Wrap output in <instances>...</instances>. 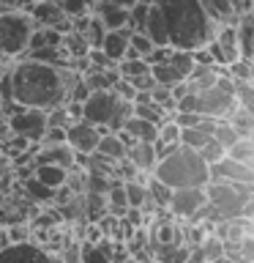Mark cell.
Returning <instances> with one entry per match:
<instances>
[{
	"instance_id": "484cf974",
	"label": "cell",
	"mask_w": 254,
	"mask_h": 263,
	"mask_svg": "<svg viewBox=\"0 0 254 263\" xmlns=\"http://www.w3.org/2000/svg\"><path fill=\"white\" fill-rule=\"evenodd\" d=\"M115 69H118L120 77H137V74H145L147 71V61L145 58H120L118 63H115Z\"/></svg>"
},
{
	"instance_id": "8fae6325",
	"label": "cell",
	"mask_w": 254,
	"mask_h": 263,
	"mask_svg": "<svg viewBox=\"0 0 254 263\" xmlns=\"http://www.w3.org/2000/svg\"><path fill=\"white\" fill-rule=\"evenodd\" d=\"M208 178H221V181H243V184H254V164L235 162L224 154L216 164H208Z\"/></svg>"
},
{
	"instance_id": "8d00e7d4",
	"label": "cell",
	"mask_w": 254,
	"mask_h": 263,
	"mask_svg": "<svg viewBox=\"0 0 254 263\" xmlns=\"http://www.w3.org/2000/svg\"><path fill=\"white\" fill-rule=\"evenodd\" d=\"M110 3H115V6H123V8H129V6H134L137 0H110Z\"/></svg>"
},
{
	"instance_id": "f546056e",
	"label": "cell",
	"mask_w": 254,
	"mask_h": 263,
	"mask_svg": "<svg viewBox=\"0 0 254 263\" xmlns=\"http://www.w3.org/2000/svg\"><path fill=\"white\" fill-rule=\"evenodd\" d=\"M232 96H235V104L254 110V88H251V80H235Z\"/></svg>"
},
{
	"instance_id": "cb8c5ba5",
	"label": "cell",
	"mask_w": 254,
	"mask_h": 263,
	"mask_svg": "<svg viewBox=\"0 0 254 263\" xmlns=\"http://www.w3.org/2000/svg\"><path fill=\"white\" fill-rule=\"evenodd\" d=\"M224 154L229 156V159H235V162L254 164V140H251V137H238Z\"/></svg>"
},
{
	"instance_id": "4316f807",
	"label": "cell",
	"mask_w": 254,
	"mask_h": 263,
	"mask_svg": "<svg viewBox=\"0 0 254 263\" xmlns=\"http://www.w3.org/2000/svg\"><path fill=\"white\" fill-rule=\"evenodd\" d=\"M147 93H151V102H156V104H159L161 107V110L164 112H167V115H172V112H175V99H172V93H170V85H159V82H156V85L151 88V90H147Z\"/></svg>"
},
{
	"instance_id": "ac0fdd59",
	"label": "cell",
	"mask_w": 254,
	"mask_h": 263,
	"mask_svg": "<svg viewBox=\"0 0 254 263\" xmlns=\"http://www.w3.org/2000/svg\"><path fill=\"white\" fill-rule=\"evenodd\" d=\"M93 154H101V156H107V159L118 162V159H123V156H126V143L120 140L118 132H104V135L98 137Z\"/></svg>"
},
{
	"instance_id": "f1b7e54d",
	"label": "cell",
	"mask_w": 254,
	"mask_h": 263,
	"mask_svg": "<svg viewBox=\"0 0 254 263\" xmlns=\"http://www.w3.org/2000/svg\"><path fill=\"white\" fill-rule=\"evenodd\" d=\"M210 137L216 140V143H219V145L227 151V148L232 145V143H235V140L241 137V135H238V132H235L232 126H229V123H227L224 118H219V121H216V126H213V135H210Z\"/></svg>"
},
{
	"instance_id": "2e32d148",
	"label": "cell",
	"mask_w": 254,
	"mask_h": 263,
	"mask_svg": "<svg viewBox=\"0 0 254 263\" xmlns=\"http://www.w3.org/2000/svg\"><path fill=\"white\" fill-rule=\"evenodd\" d=\"M142 33L153 41L156 47H167V44H170V41H167V28H164V20H161V11H159L153 3H151V8H147Z\"/></svg>"
},
{
	"instance_id": "1f68e13d",
	"label": "cell",
	"mask_w": 254,
	"mask_h": 263,
	"mask_svg": "<svg viewBox=\"0 0 254 263\" xmlns=\"http://www.w3.org/2000/svg\"><path fill=\"white\" fill-rule=\"evenodd\" d=\"M55 3H57V8H60L66 16H69V20H71V16H79V14H88L90 11L88 0H55Z\"/></svg>"
},
{
	"instance_id": "d6986e66",
	"label": "cell",
	"mask_w": 254,
	"mask_h": 263,
	"mask_svg": "<svg viewBox=\"0 0 254 263\" xmlns=\"http://www.w3.org/2000/svg\"><path fill=\"white\" fill-rule=\"evenodd\" d=\"M66 167H60V164H49V162H41V164H33V178H38L44 186L55 189L66 184Z\"/></svg>"
},
{
	"instance_id": "7402d4cb",
	"label": "cell",
	"mask_w": 254,
	"mask_h": 263,
	"mask_svg": "<svg viewBox=\"0 0 254 263\" xmlns=\"http://www.w3.org/2000/svg\"><path fill=\"white\" fill-rule=\"evenodd\" d=\"M202 6L213 22H235L238 20L232 0H202Z\"/></svg>"
},
{
	"instance_id": "4dcf8cb0",
	"label": "cell",
	"mask_w": 254,
	"mask_h": 263,
	"mask_svg": "<svg viewBox=\"0 0 254 263\" xmlns=\"http://www.w3.org/2000/svg\"><path fill=\"white\" fill-rule=\"evenodd\" d=\"M104 33H107V28L101 25V20L90 11V20H88V28H85V39H88V44L90 47H98L101 44V39H104Z\"/></svg>"
},
{
	"instance_id": "9c48e42d",
	"label": "cell",
	"mask_w": 254,
	"mask_h": 263,
	"mask_svg": "<svg viewBox=\"0 0 254 263\" xmlns=\"http://www.w3.org/2000/svg\"><path fill=\"white\" fill-rule=\"evenodd\" d=\"M28 14H30V20L36 28H52L57 33L71 30V20L57 8L55 0H36V3L28 8Z\"/></svg>"
},
{
	"instance_id": "30bf717a",
	"label": "cell",
	"mask_w": 254,
	"mask_h": 263,
	"mask_svg": "<svg viewBox=\"0 0 254 263\" xmlns=\"http://www.w3.org/2000/svg\"><path fill=\"white\" fill-rule=\"evenodd\" d=\"M104 132H110V129L107 126H93V123L79 118L77 123H71V126L66 129V143H69L77 154H93L98 137H101Z\"/></svg>"
},
{
	"instance_id": "44dd1931",
	"label": "cell",
	"mask_w": 254,
	"mask_h": 263,
	"mask_svg": "<svg viewBox=\"0 0 254 263\" xmlns=\"http://www.w3.org/2000/svg\"><path fill=\"white\" fill-rule=\"evenodd\" d=\"M145 189H147V197L153 200L156 209H167L170 195H172V186H167L164 181H159L153 173H147V176H145Z\"/></svg>"
},
{
	"instance_id": "e0dca14e",
	"label": "cell",
	"mask_w": 254,
	"mask_h": 263,
	"mask_svg": "<svg viewBox=\"0 0 254 263\" xmlns=\"http://www.w3.org/2000/svg\"><path fill=\"white\" fill-rule=\"evenodd\" d=\"M224 121H227L241 137H251V135H254V110H249V107L235 104L232 110L224 115Z\"/></svg>"
},
{
	"instance_id": "5bb4252c",
	"label": "cell",
	"mask_w": 254,
	"mask_h": 263,
	"mask_svg": "<svg viewBox=\"0 0 254 263\" xmlns=\"http://www.w3.org/2000/svg\"><path fill=\"white\" fill-rule=\"evenodd\" d=\"M129 33L131 30H126V28H115V30H107L104 33V39H101V52L110 58L112 63H118L120 58H123V52H126V47H129Z\"/></svg>"
},
{
	"instance_id": "83f0119b",
	"label": "cell",
	"mask_w": 254,
	"mask_h": 263,
	"mask_svg": "<svg viewBox=\"0 0 254 263\" xmlns=\"http://www.w3.org/2000/svg\"><path fill=\"white\" fill-rule=\"evenodd\" d=\"M224 69H227V74L232 80H254V63H251V58H235V61L227 63Z\"/></svg>"
},
{
	"instance_id": "d590c367",
	"label": "cell",
	"mask_w": 254,
	"mask_h": 263,
	"mask_svg": "<svg viewBox=\"0 0 254 263\" xmlns=\"http://www.w3.org/2000/svg\"><path fill=\"white\" fill-rule=\"evenodd\" d=\"M8 167H11V162H8V156L3 154V148H0V176H3Z\"/></svg>"
},
{
	"instance_id": "d4e9b609",
	"label": "cell",
	"mask_w": 254,
	"mask_h": 263,
	"mask_svg": "<svg viewBox=\"0 0 254 263\" xmlns=\"http://www.w3.org/2000/svg\"><path fill=\"white\" fill-rule=\"evenodd\" d=\"M129 115H134V102H129V99H115V107L110 112V121H107V129L118 132L123 123H126Z\"/></svg>"
},
{
	"instance_id": "3957f363",
	"label": "cell",
	"mask_w": 254,
	"mask_h": 263,
	"mask_svg": "<svg viewBox=\"0 0 254 263\" xmlns=\"http://www.w3.org/2000/svg\"><path fill=\"white\" fill-rule=\"evenodd\" d=\"M153 176L164 181L167 186H205L208 184V164L202 162V156L188 145H178L172 154L156 162Z\"/></svg>"
},
{
	"instance_id": "603a6c76",
	"label": "cell",
	"mask_w": 254,
	"mask_h": 263,
	"mask_svg": "<svg viewBox=\"0 0 254 263\" xmlns=\"http://www.w3.org/2000/svg\"><path fill=\"white\" fill-rule=\"evenodd\" d=\"M210 135H213L210 129L194 123V126H183V129H180V137L178 140H180V145H188V148H194V151H197V148H202L205 143H208Z\"/></svg>"
},
{
	"instance_id": "e575fe53",
	"label": "cell",
	"mask_w": 254,
	"mask_h": 263,
	"mask_svg": "<svg viewBox=\"0 0 254 263\" xmlns=\"http://www.w3.org/2000/svg\"><path fill=\"white\" fill-rule=\"evenodd\" d=\"M57 143H66V129L63 126H47L38 137V145H57Z\"/></svg>"
},
{
	"instance_id": "74e56055",
	"label": "cell",
	"mask_w": 254,
	"mask_h": 263,
	"mask_svg": "<svg viewBox=\"0 0 254 263\" xmlns=\"http://www.w3.org/2000/svg\"><path fill=\"white\" fill-rule=\"evenodd\" d=\"M0 11H3V8H0Z\"/></svg>"
},
{
	"instance_id": "5b68a950",
	"label": "cell",
	"mask_w": 254,
	"mask_h": 263,
	"mask_svg": "<svg viewBox=\"0 0 254 263\" xmlns=\"http://www.w3.org/2000/svg\"><path fill=\"white\" fill-rule=\"evenodd\" d=\"M205 197L213 209L219 211L221 219H232L241 217V205L243 200H251L254 197V184H243V181H221V178H208L205 184Z\"/></svg>"
},
{
	"instance_id": "ffe728a7",
	"label": "cell",
	"mask_w": 254,
	"mask_h": 263,
	"mask_svg": "<svg viewBox=\"0 0 254 263\" xmlns=\"http://www.w3.org/2000/svg\"><path fill=\"white\" fill-rule=\"evenodd\" d=\"M60 47H63V52L69 55V61H71V58L88 55V49H90L85 33H77V30H66L60 36Z\"/></svg>"
},
{
	"instance_id": "9a60e30c",
	"label": "cell",
	"mask_w": 254,
	"mask_h": 263,
	"mask_svg": "<svg viewBox=\"0 0 254 263\" xmlns=\"http://www.w3.org/2000/svg\"><path fill=\"white\" fill-rule=\"evenodd\" d=\"M118 132H126L131 140H145V143H153L156 135H159V123H153V121H147V118H139V115H129L126 123H123Z\"/></svg>"
},
{
	"instance_id": "836d02e7",
	"label": "cell",
	"mask_w": 254,
	"mask_h": 263,
	"mask_svg": "<svg viewBox=\"0 0 254 263\" xmlns=\"http://www.w3.org/2000/svg\"><path fill=\"white\" fill-rule=\"evenodd\" d=\"M197 154L202 156V162H205V164H216V162L221 159V156H224V148H221V145L216 143V140L210 137L202 148H197Z\"/></svg>"
},
{
	"instance_id": "4fadbf2b",
	"label": "cell",
	"mask_w": 254,
	"mask_h": 263,
	"mask_svg": "<svg viewBox=\"0 0 254 263\" xmlns=\"http://www.w3.org/2000/svg\"><path fill=\"white\" fill-rule=\"evenodd\" d=\"M6 258L36 260V258H47V250L33 241V236H30V238H25V241H6L0 247V260H6Z\"/></svg>"
},
{
	"instance_id": "8992f818",
	"label": "cell",
	"mask_w": 254,
	"mask_h": 263,
	"mask_svg": "<svg viewBox=\"0 0 254 263\" xmlns=\"http://www.w3.org/2000/svg\"><path fill=\"white\" fill-rule=\"evenodd\" d=\"M6 118L14 135L30 140V143H38L41 132L47 129V110H38V107H22V110L6 115Z\"/></svg>"
},
{
	"instance_id": "6da1fadb",
	"label": "cell",
	"mask_w": 254,
	"mask_h": 263,
	"mask_svg": "<svg viewBox=\"0 0 254 263\" xmlns=\"http://www.w3.org/2000/svg\"><path fill=\"white\" fill-rule=\"evenodd\" d=\"M79 74L69 66L41 63L33 58H14L6 71L8 96L22 107H38V110H52L69 99V88L74 85Z\"/></svg>"
},
{
	"instance_id": "7c38bea8",
	"label": "cell",
	"mask_w": 254,
	"mask_h": 263,
	"mask_svg": "<svg viewBox=\"0 0 254 263\" xmlns=\"http://www.w3.org/2000/svg\"><path fill=\"white\" fill-rule=\"evenodd\" d=\"M126 159L134 164L139 173H153V167H156L153 143H145V140H131V143L126 145Z\"/></svg>"
},
{
	"instance_id": "7a4b0ae2",
	"label": "cell",
	"mask_w": 254,
	"mask_h": 263,
	"mask_svg": "<svg viewBox=\"0 0 254 263\" xmlns=\"http://www.w3.org/2000/svg\"><path fill=\"white\" fill-rule=\"evenodd\" d=\"M153 6L161 11L170 47L194 52L213 39L219 22L208 16L202 0H153Z\"/></svg>"
},
{
	"instance_id": "ba28073f",
	"label": "cell",
	"mask_w": 254,
	"mask_h": 263,
	"mask_svg": "<svg viewBox=\"0 0 254 263\" xmlns=\"http://www.w3.org/2000/svg\"><path fill=\"white\" fill-rule=\"evenodd\" d=\"M115 96L112 88H101V90H90L88 99L82 102V121L93 123V126H107L110 112L115 107Z\"/></svg>"
},
{
	"instance_id": "d6a6232c",
	"label": "cell",
	"mask_w": 254,
	"mask_h": 263,
	"mask_svg": "<svg viewBox=\"0 0 254 263\" xmlns=\"http://www.w3.org/2000/svg\"><path fill=\"white\" fill-rule=\"evenodd\" d=\"M129 44L134 47V49H137V52L142 55V58H147V55L153 52V47H156V44H153V41L145 36L142 30H131V33H129Z\"/></svg>"
},
{
	"instance_id": "52a82bcc",
	"label": "cell",
	"mask_w": 254,
	"mask_h": 263,
	"mask_svg": "<svg viewBox=\"0 0 254 263\" xmlns=\"http://www.w3.org/2000/svg\"><path fill=\"white\" fill-rule=\"evenodd\" d=\"M205 200H208V197H205V186H178V189H172V195H170L167 211L175 219H188L194 211L202 209Z\"/></svg>"
},
{
	"instance_id": "277c9868",
	"label": "cell",
	"mask_w": 254,
	"mask_h": 263,
	"mask_svg": "<svg viewBox=\"0 0 254 263\" xmlns=\"http://www.w3.org/2000/svg\"><path fill=\"white\" fill-rule=\"evenodd\" d=\"M33 28H36V25H33L28 11L3 8V11H0V58H6V61L22 58L25 49H28Z\"/></svg>"
}]
</instances>
